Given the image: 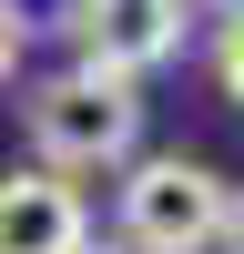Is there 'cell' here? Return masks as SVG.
<instances>
[{"instance_id":"6da1fadb","label":"cell","mask_w":244,"mask_h":254,"mask_svg":"<svg viewBox=\"0 0 244 254\" xmlns=\"http://www.w3.org/2000/svg\"><path fill=\"white\" fill-rule=\"evenodd\" d=\"M20 122H31V153H41V173H132L142 163V102H132V81H102V71H51L31 102H20Z\"/></svg>"},{"instance_id":"7a4b0ae2","label":"cell","mask_w":244,"mask_h":254,"mask_svg":"<svg viewBox=\"0 0 244 254\" xmlns=\"http://www.w3.org/2000/svg\"><path fill=\"white\" fill-rule=\"evenodd\" d=\"M234 183L193 153H142L122 173V254H214Z\"/></svg>"},{"instance_id":"3957f363","label":"cell","mask_w":244,"mask_h":254,"mask_svg":"<svg viewBox=\"0 0 244 254\" xmlns=\"http://www.w3.org/2000/svg\"><path fill=\"white\" fill-rule=\"evenodd\" d=\"M183 31H193V0H71V51H81V71H102V81L163 71V61L183 51Z\"/></svg>"},{"instance_id":"277c9868","label":"cell","mask_w":244,"mask_h":254,"mask_svg":"<svg viewBox=\"0 0 244 254\" xmlns=\"http://www.w3.org/2000/svg\"><path fill=\"white\" fill-rule=\"evenodd\" d=\"M81 244H92L81 183L41 173V163H10L0 173V254H81Z\"/></svg>"},{"instance_id":"5b68a950","label":"cell","mask_w":244,"mask_h":254,"mask_svg":"<svg viewBox=\"0 0 244 254\" xmlns=\"http://www.w3.org/2000/svg\"><path fill=\"white\" fill-rule=\"evenodd\" d=\"M214 81H224V102H244V0L214 20Z\"/></svg>"},{"instance_id":"8992f818","label":"cell","mask_w":244,"mask_h":254,"mask_svg":"<svg viewBox=\"0 0 244 254\" xmlns=\"http://www.w3.org/2000/svg\"><path fill=\"white\" fill-rule=\"evenodd\" d=\"M20 31H31V20H20V10H10V0H0V81H10V71H20Z\"/></svg>"},{"instance_id":"52a82bcc","label":"cell","mask_w":244,"mask_h":254,"mask_svg":"<svg viewBox=\"0 0 244 254\" xmlns=\"http://www.w3.org/2000/svg\"><path fill=\"white\" fill-rule=\"evenodd\" d=\"M224 254H244V193H234V214H224Z\"/></svg>"},{"instance_id":"ba28073f","label":"cell","mask_w":244,"mask_h":254,"mask_svg":"<svg viewBox=\"0 0 244 254\" xmlns=\"http://www.w3.org/2000/svg\"><path fill=\"white\" fill-rule=\"evenodd\" d=\"M81 254H122V244H81Z\"/></svg>"}]
</instances>
